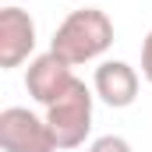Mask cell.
<instances>
[{
	"label": "cell",
	"instance_id": "cell-7",
	"mask_svg": "<svg viewBox=\"0 0 152 152\" xmlns=\"http://www.w3.org/2000/svg\"><path fill=\"white\" fill-rule=\"evenodd\" d=\"M88 152H134L131 149V142L127 138H120V134H103V138H96Z\"/></svg>",
	"mask_w": 152,
	"mask_h": 152
},
{
	"label": "cell",
	"instance_id": "cell-8",
	"mask_svg": "<svg viewBox=\"0 0 152 152\" xmlns=\"http://www.w3.org/2000/svg\"><path fill=\"white\" fill-rule=\"evenodd\" d=\"M142 78L152 85V32L142 39Z\"/></svg>",
	"mask_w": 152,
	"mask_h": 152
},
{
	"label": "cell",
	"instance_id": "cell-2",
	"mask_svg": "<svg viewBox=\"0 0 152 152\" xmlns=\"http://www.w3.org/2000/svg\"><path fill=\"white\" fill-rule=\"evenodd\" d=\"M92 103H96L92 88L81 78H75L71 88L53 106H46V124H50V131L57 138V149H78V145H85V138L92 131Z\"/></svg>",
	"mask_w": 152,
	"mask_h": 152
},
{
	"label": "cell",
	"instance_id": "cell-5",
	"mask_svg": "<svg viewBox=\"0 0 152 152\" xmlns=\"http://www.w3.org/2000/svg\"><path fill=\"white\" fill-rule=\"evenodd\" d=\"M36 50V21L21 7H4L0 11V67H21Z\"/></svg>",
	"mask_w": 152,
	"mask_h": 152
},
{
	"label": "cell",
	"instance_id": "cell-6",
	"mask_svg": "<svg viewBox=\"0 0 152 152\" xmlns=\"http://www.w3.org/2000/svg\"><path fill=\"white\" fill-rule=\"evenodd\" d=\"M138 88H142V78L127 60H103L96 67V75H92L96 99H103L113 110H127L138 99Z\"/></svg>",
	"mask_w": 152,
	"mask_h": 152
},
{
	"label": "cell",
	"instance_id": "cell-4",
	"mask_svg": "<svg viewBox=\"0 0 152 152\" xmlns=\"http://www.w3.org/2000/svg\"><path fill=\"white\" fill-rule=\"evenodd\" d=\"M75 71H71V64L67 60H60L53 50H46V53H39L28 60V71H25V88H28V96L36 99L39 106H53L67 88H71V81H75Z\"/></svg>",
	"mask_w": 152,
	"mask_h": 152
},
{
	"label": "cell",
	"instance_id": "cell-1",
	"mask_svg": "<svg viewBox=\"0 0 152 152\" xmlns=\"http://www.w3.org/2000/svg\"><path fill=\"white\" fill-rule=\"evenodd\" d=\"M113 46V21L106 11L99 7H81V11H71L57 32L50 39V50L67 60L71 67L78 64H88V60H99L106 50Z\"/></svg>",
	"mask_w": 152,
	"mask_h": 152
},
{
	"label": "cell",
	"instance_id": "cell-3",
	"mask_svg": "<svg viewBox=\"0 0 152 152\" xmlns=\"http://www.w3.org/2000/svg\"><path fill=\"white\" fill-rule=\"evenodd\" d=\"M0 149L4 152H57V138L46 117L32 113L28 106L0 110Z\"/></svg>",
	"mask_w": 152,
	"mask_h": 152
}]
</instances>
